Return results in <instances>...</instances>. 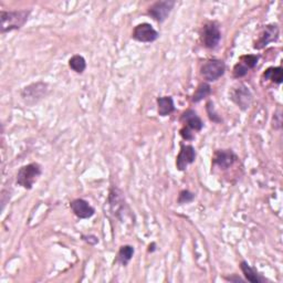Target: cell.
<instances>
[{
	"label": "cell",
	"instance_id": "5",
	"mask_svg": "<svg viewBox=\"0 0 283 283\" xmlns=\"http://www.w3.org/2000/svg\"><path fill=\"white\" fill-rule=\"evenodd\" d=\"M226 72V64L223 60L212 59L206 61L200 68V74L207 82H215Z\"/></svg>",
	"mask_w": 283,
	"mask_h": 283
},
{
	"label": "cell",
	"instance_id": "22",
	"mask_svg": "<svg viewBox=\"0 0 283 283\" xmlns=\"http://www.w3.org/2000/svg\"><path fill=\"white\" fill-rule=\"evenodd\" d=\"M248 71H249V69L245 67L243 63H240V62H238V63L233 67V71H232L233 78H236V79L244 78L247 75Z\"/></svg>",
	"mask_w": 283,
	"mask_h": 283
},
{
	"label": "cell",
	"instance_id": "21",
	"mask_svg": "<svg viewBox=\"0 0 283 283\" xmlns=\"http://www.w3.org/2000/svg\"><path fill=\"white\" fill-rule=\"evenodd\" d=\"M258 61H259V56H257V54H246V56L240 57V60H239L240 63H243L248 69H253L258 64Z\"/></svg>",
	"mask_w": 283,
	"mask_h": 283
},
{
	"label": "cell",
	"instance_id": "3",
	"mask_svg": "<svg viewBox=\"0 0 283 283\" xmlns=\"http://www.w3.org/2000/svg\"><path fill=\"white\" fill-rule=\"evenodd\" d=\"M200 40L207 49H216L222 40V31L218 24L215 21L205 24L200 31Z\"/></svg>",
	"mask_w": 283,
	"mask_h": 283
},
{
	"label": "cell",
	"instance_id": "17",
	"mask_svg": "<svg viewBox=\"0 0 283 283\" xmlns=\"http://www.w3.org/2000/svg\"><path fill=\"white\" fill-rule=\"evenodd\" d=\"M134 247L129 246V245H125L122 246L119 250V253H117V262L123 267H125L128 265V262L132 260L133 255H134Z\"/></svg>",
	"mask_w": 283,
	"mask_h": 283
},
{
	"label": "cell",
	"instance_id": "27",
	"mask_svg": "<svg viewBox=\"0 0 283 283\" xmlns=\"http://www.w3.org/2000/svg\"><path fill=\"white\" fill-rule=\"evenodd\" d=\"M82 239H83L84 241H86V243L90 244V245L99 244V238L93 236V234H90V236H82Z\"/></svg>",
	"mask_w": 283,
	"mask_h": 283
},
{
	"label": "cell",
	"instance_id": "13",
	"mask_svg": "<svg viewBox=\"0 0 283 283\" xmlns=\"http://www.w3.org/2000/svg\"><path fill=\"white\" fill-rule=\"evenodd\" d=\"M71 210L80 219H89L94 216L95 209L84 199H74L70 204Z\"/></svg>",
	"mask_w": 283,
	"mask_h": 283
},
{
	"label": "cell",
	"instance_id": "1",
	"mask_svg": "<svg viewBox=\"0 0 283 283\" xmlns=\"http://www.w3.org/2000/svg\"><path fill=\"white\" fill-rule=\"evenodd\" d=\"M31 10H15L6 11L2 10L0 18H2V32H10L12 30H19L25 26L30 16Z\"/></svg>",
	"mask_w": 283,
	"mask_h": 283
},
{
	"label": "cell",
	"instance_id": "14",
	"mask_svg": "<svg viewBox=\"0 0 283 283\" xmlns=\"http://www.w3.org/2000/svg\"><path fill=\"white\" fill-rule=\"evenodd\" d=\"M181 122L185 124L186 127H188L191 130H196V132H199V130H202L204 127V123L202 119H200L199 115L194 110H187V111H185L181 117Z\"/></svg>",
	"mask_w": 283,
	"mask_h": 283
},
{
	"label": "cell",
	"instance_id": "8",
	"mask_svg": "<svg viewBox=\"0 0 283 283\" xmlns=\"http://www.w3.org/2000/svg\"><path fill=\"white\" fill-rule=\"evenodd\" d=\"M175 5L176 3L170 2V0H166V2H157L149 7L147 10V15L150 16L154 20H156L157 23H164L169 16V13L171 12Z\"/></svg>",
	"mask_w": 283,
	"mask_h": 283
},
{
	"label": "cell",
	"instance_id": "18",
	"mask_svg": "<svg viewBox=\"0 0 283 283\" xmlns=\"http://www.w3.org/2000/svg\"><path fill=\"white\" fill-rule=\"evenodd\" d=\"M262 78L265 80H270L275 84H281L283 80V70L281 67H271L268 68L262 74Z\"/></svg>",
	"mask_w": 283,
	"mask_h": 283
},
{
	"label": "cell",
	"instance_id": "19",
	"mask_svg": "<svg viewBox=\"0 0 283 283\" xmlns=\"http://www.w3.org/2000/svg\"><path fill=\"white\" fill-rule=\"evenodd\" d=\"M69 67L71 70H73L75 73H83L86 69V61L85 59L80 56V54H75V56L71 57L69 60Z\"/></svg>",
	"mask_w": 283,
	"mask_h": 283
},
{
	"label": "cell",
	"instance_id": "10",
	"mask_svg": "<svg viewBox=\"0 0 283 283\" xmlns=\"http://www.w3.org/2000/svg\"><path fill=\"white\" fill-rule=\"evenodd\" d=\"M238 161V156L231 149H218L212 157V165L220 169H227Z\"/></svg>",
	"mask_w": 283,
	"mask_h": 283
},
{
	"label": "cell",
	"instance_id": "28",
	"mask_svg": "<svg viewBox=\"0 0 283 283\" xmlns=\"http://www.w3.org/2000/svg\"><path fill=\"white\" fill-rule=\"evenodd\" d=\"M225 279L227 281H230V282H241V283L245 282V280H243L240 277H237L236 274H233V277H226Z\"/></svg>",
	"mask_w": 283,
	"mask_h": 283
},
{
	"label": "cell",
	"instance_id": "26",
	"mask_svg": "<svg viewBox=\"0 0 283 283\" xmlns=\"http://www.w3.org/2000/svg\"><path fill=\"white\" fill-rule=\"evenodd\" d=\"M272 127L274 129H280L281 128V125H282V115H281V112L278 111L277 113H274V116H273V122H272Z\"/></svg>",
	"mask_w": 283,
	"mask_h": 283
},
{
	"label": "cell",
	"instance_id": "25",
	"mask_svg": "<svg viewBox=\"0 0 283 283\" xmlns=\"http://www.w3.org/2000/svg\"><path fill=\"white\" fill-rule=\"evenodd\" d=\"M181 135L185 141H192L195 139V135L191 133V129H189L188 127H186V126H184L181 129Z\"/></svg>",
	"mask_w": 283,
	"mask_h": 283
},
{
	"label": "cell",
	"instance_id": "4",
	"mask_svg": "<svg viewBox=\"0 0 283 283\" xmlns=\"http://www.w3.org/2000/svg\"><path fill=\"white\" fill-rule=\"evenodd\" d=\"M229 99L236 104L240 110L246 111L250 107L253 101V96L245 84L239 83L231 88L229 91Z\"/></svg>",
	"mask_w": 283,
	"mask_h": 283
},
{
	"label": "cell",
	"instance_id": "24",
	"mask_svg": "<svg viewBox=\"0 0 283 283\" xmlns=\"http://www.w3.org/2000/svg\"><path fill=\"white\" fill-rule=\"evenodd\" d=\"M206 108H207V113H208V115H209V119L212 122H215V123L222 122V119H220V117L217 115V113L215 112V107H213V103L211 101L207 103Z\"/></svg>",
	"mask_w": 283,
	"mask_h": 283
},
{
	"label": "cell",
	"instance_id": "11",
	"mask_svg": "<svg viewBox=\"0 0 283 283\" xmlns=\"http://www.w3.org/2000/svg\"><path fill=\"white\" fill-rule=\"evenodd\" d=\"M122 195L123 194L121 192V190H119L116 187H112L111 190H110V195H108L110 209H111L113 215L119 219H122L121 215H123L126 209L125 200H124V197Z\"/></svg>",
	"mask_w": 283,
	"mask_h": 283
},
{
	"label": "cell",
	"instance_id": "16",
	"mask_svg": "<svg viewBox=\"0 0 283 283\" xmlns=\"http://www.w3.org/2000/svg\"><path fill=\"white\" fill-rule=\"evenodd\" d=\"M157 110L161 116L170 115L175 111L174 100L171 96H160L157 98Z\"/></svg>",
	"mask_w": 283,
	"mask_h": 283
},
{
	"label": "cell",
	"instance_id": "2",
	"mask_svg": "<svg viewBox=\"0 0 283 283\" xmlns=\"http://www.w3.org/2000/svg\"><path fill=\"white\" fill-rule=\"evenodd\" d=\"M42 174V168H41L38 163H31L25 166L20 167L17 172V185L21 186L25 189H32L33 185L37 183L39 177Z\"/></svg>",
	"mask_w": 283,
	"mask_h": 283
},
{
	"label": "cell",
	"instance_id": "7",
	"mask_svg": "<svg viewBox=\"0 0 283 283\" xmlns=\"http://www.w3.org/2000/svg\"><path fill=\"white\" fill-rule=\"evenodd\" d=\"M279 34H280V30L278 25L271 24V25L265 26L264 29H262L261 32L259 33V37L254 41L253 48L257 50L264 49V48H266L268 45L278 41Z\"/></svg>",
	"mask_w": 283,
	"mask_h": 283
},
{
	"label": "cell",
	"instance_id": "9",
	"mask_svg": "<svg viewBox=\"0 0 283 283\" xmlns=\"http://www.w3.org/2000/svg\"><path fill=\"white\" fill-rule=\"evenodd\" d=\"M158 37H160V34L154 29V27L147 23L137 25L132 33V38L134 40L145 43L154 42L158 39Z\"/></svg>",
	"mask_w": 283,
	"mask_h": 283
},
{
	"label": "cell",
	"instance_id": "6",
	"mask_svg": "<svg viewBox=\"0 0 283 283\" xmlns=\"http://www.w3.org/2000/svg\"><path fill=\"white\" fill-rule=\"evenodd\" d=\"M48 92V84L45 82H37V83H32L28 86L23 89L21 98L26 104L32 105L34 103L42 100Z\"/></svg>",
	"mask_w": 283,
	"mask_h": 283
},
{
	"label": "cell",
	"instance_id": "15",
	"mask_svg": "<svg viewBox=\"0 0 283 283\" xmlns=\"http://www.w3.org/2000/svg\"><path fill=\"white\" fill-rule=\"evenodd\" d=\"M240 269H241V271H243L245 278L248 282L262 283V282L267 281L264 277H262L261 274H259L257 271L254 270L253 268H251L250 265L248 264L247 261H241L240 262Z\"/></svg>",
	"mask_w": 283,
	"mask_h": 283
},
{
	"label": "cell",
	"instance_id": "20",
	"mask_svg": "<svg viewBox=\"0 0 283 283\" xmlns=\"http://www.w3.org/2000/svg\"><path fill=\"white\" fill-rule=\"evenodd\" d=\"M211 94V88L208 83H206V82H204V83L199 84L196 92L194 93V95H192V102L194 103H198L202 100H204L205 98H207V96H209Z\"/></svg>",
	"mask_w": 283,
	"mask_h": 283
},
{
	"label": "cell",
	"instance_id": "12",
	"mask_svg": "<svg viewBox=\"0 0 283 283\" xmlns=\"http://www.w3.org/2000/svg\"><path fill=\"white\" fill-rule=\"evenodd\" d=\"M196 149L191 145L182 144L181 150L176 157V167L178 170L184 171L188 167V165L192 164L196 160Z\"/></svg>",
	"mask_w": 283,
	"mask_h": 283
},
{
	"label": "cell",
	"instance_id": "23",
	"mask_svg": "<svg viewBox=\"0 0 283 283\" xmlns=\"http://www.w3.org/2000/svg\"><path fill=\"white\" fill-rule=\"evenodd\" d=\"M195 199V194H192L189 190H183L181 191L178 197V204L179 205H185V204H189L192 200Z\"/></svg>",
	"mask_w": 283,
	"mask_h": 283
}]
</instances>
